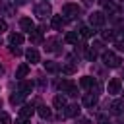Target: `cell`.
Wrapping results in <instances>:
<instances>
[{
    "label": "cell",
    "mask_w": 124,
    "mask_h": 124,
    "mask_svg": "<svg viewBox=\"0 0 124 124\" xmlns=\"http://www.w3.org/2000/svg\"><path fill=\"white\" fill-rule=\"evenodd\" d=\"M120 62H122V60H120L114 52H110V50L103 52V64H105V66H108V68H118Z\"/></svg>",
    "instance_id": "cell-1"
},
{
    "label": "cell",
    "mask_w": 124,
    "mask_h": 124,
    "mask_svg": "<svg viewBox=\"0 0 124 124\" xmlns=\"http://www.w3.org/2000/svg\"><path fill=\"white\" fill-rule=\"evenodd\" d=\"M78 14H79V6H78V4L68 2V4H64V6H62V16H66L68 19L78 17Z\"/></svg>",
    "instance_id": "cell-2"
},
{
    "label": "cell",
    "mask_w": 124,
    "mask_h": 124,
    "mask_svg": "<svg viewBox=\"0 0 124 124\" xmlns=\"http://www.w3.org/2000/svg\"><path fill=\"white\" fill-rule=\"evenodd\" d=\"M58 89H60L62 93H68V95H78V87H76L70 79H62V81L58 83Z\"/></svg>",
    "instance_id": "cell-3"
},
{
    "label": "cell",
    "mask_w": 124,
    "mask_h": 124,
    "mask_svg": "<svg viewBox=\"0 0 124 124\" xmlns=\"http://www.w3.org/2000/svg\"><path fill=\"white\" fill-rule=\"evenodd\" d=\"M50 14H52V10H50V6H48L46 2H43V4H39V6L35 8V16H37V17H41V19L50 17Z\"/></svg>",
    "instance_id": "cell-4"
},
{
    "label": "cell",
    "mask_w": 124,
    "mask_h": 124,
    "mask_svg": "<svg viewBox=\"0 0 124 124\" xmlns=\"http://www.w3.org/2000/svg\"><path fill=\"white\" fill-rule=\"evenodd\" d=\"M89 23H91V27H101V25H105V14H103V12H93V14L89 16Z\"/></svg>",
    "instance_id": "cell-5"
},
{
    "label": "cell",
    "mask_w": 124,
    "mask_h": 124,
    "mask_svg": "<svg viewBox=\"0 0 124 124\" xmlns=\"http://www.w3.org/2000/svg\"><path fill=\"white\" fill-rule=\"evenodd\" d=\"M107 89H108V93H110V95H116V93H120V89H122V81H120V78H112V79L108 81Z\"/></svg>",
    "instance_id": "cell-6"
},
{
    "label": "cell",
    "mask_w": 124,
    "mask_h": 124,
    "mask_svg": "<svg viewBox=\"0 0 124 124\" xmlns=\"http://www.w3.org/2000/svg\"><path fill=\"white\" fill-rule=\"evenodd\" d=\"M19 27H21V31H27V33H33L35 31V23H33L31 17H21L19 19Z\"/></svg>",
    "instance_id": "cell-7"
},
{
    "label": "cell",
    "mask_w": 124,
    "mask_h": 124,
    "mask_svg": "<svg viewBox=\"0 0 124 124\" xmlns=\"http://www.w3.org/2000/svg\"><path fill=\"white\" fill-rule=\"evenodd\" d=\"M25 58H27L31 64H37V62H41V56H39L37 48H27V50H25Z\"/></svg>",
    "instance_id": "cell-8"
},
{
    "label": "cell",
    "mask_w": 124,
    "mask_h": 124,
    "mask_svg": "<svg viewBox=\"0 0 124 124\" xmlns=\"http://www.w3.org/2000/svg\"><path fill=\"white\" fill-rule=\"evenodd\" d=\"M33 112H35V108H33V105H23L21 108H19V118H31L33 116Z\"/></svg>",
    "instance_id": "cell-9"
},
{
    "label": "cell",
    "mask_w": 124,
    "mask_h": 124,
    "mask_svg": "<svg viewBox=\"0 0 124 124\" xmlns=\"http://www.w3.org/2000/svg\"><path fill=\"white\" fill-rule=\"evenodd\" d=\"M52 107L58 108V110L66 108V97H64V95H56V97L52 99Z\"/></svg>",
    "instance_id": "cell-10"
},
{
    "label": "cell",
    "mask_w": 124,
    "mask_h": 124,
    "mask_svg": "<svg viewBox=\"0 0 124 124\" xmlns=\"http://www.w3.org/2000/svg\"><path fill=\"white\" fill-rule=\"evenodd\" d=\"M50 23H52L54 29H62V25L66 23V17H62V16H50Z\"/></svg>",
    "instance_id": "cell-11"
},
{
    "label": "cell",
    "mask_w": 124,
    "mask_h": 124,
    "mask_svg": "<svg viewBox=\"0 0 124 124\" xmlns=\"http://www.w3.org/2000/svg\"><path fill=\"white\" fill-rule=\"evenodd\" d=\"M83 105H85L87 108H93V107L97 105V95H93V93H87V95L83 97Z\"/></svg>",
    "instance_id": "cell-12"
},
{
    "label": "cell",
    "mask_w": 124,
    "mask_h": 124,
    "mask_svg": "<svg viewBox=\"0 0 124 124\" xmlns=\"http://www.w3.org/2000/svg\"><path fill=\"white\" fill-rule=\"evenodd\" d=\"M79 105H70V107H66V110H64V116H79Z\"/></svg>",
    "instance_id": "cell-13"
},
{
    "label": "cell",
    "mask_w": 124,
    "mask_h": 124,
    "mask_svg": "<svg viewBox=\"0 0 124 124\" xmlns=\"http://www.w3.org/2000/svg\"><path fill=\"white\" fill-rule=\"evenodd\" d=\"M78 39H79V33L78 31H68L66 33V43L68 45H78Z\"/></svg>",
    "instance_id": "cell-14"
},
{
    "label": "cell",
    "mask_w": 124,
    "mask_h": 124,
    "mask_svg": "<svg viewBox=\"0 0 124 124\" xmlns=\"http://www.w3.org/2000/svg\"><path fill=\"white\" fill-rule=\"evenodd\" d=\"M27 74H29V64H19V68H17V72H16V78H17V79H23Z\"/></svg>",
    "instance_id": "cell-15"
},
{
    "label": "cell",
    "mask_w": 124,
    "mask_h": 124,
    "mask_svg": "<svg viewBox=\"0 0 124 124\" xmlns=\"http://www.w3.org/2000/svg\"><path fill=\"white\" fill-rule=\"evenodd\" d=\"M23 41H25V37H23L21 33H12V35H10V43H12L14 46H17V45H21Z\"/></svg>",
    "instance_id": "cell-16"
},
{
    "label": "cell",
    "mask_w": 124,
    "mask_h": 124,
    "mask_svg": "<svg viewBox=\"0 0 124 124\" xmlns=\"http://www.w3.org/2000/svg\"><path fill=\"white\" fill-rule=\"evenodd\" d=\"M33 91V83L31 81H21L19 83V93L21 95H27V93H31Z\"/></svg>",
    "instance_id": "cell-17"
},
{
    "label": "cell",
    "mask_w": 124,
    "mask_h": 124,
    "mask_svg": "<svg viewBox=\"0 0 124 124\" xmlns=\"http://www.w3.org/2000/svg\"><path fill=\"white\" fill-rule=\"evenodd\" d=\"M45 70H46V72L56 74V72H60V66H58L56 62H52V60H46V62H45Z\"/></svg>",
    "instance_id": "cell-18"
},
{
    "label": "cell",
    "mask_w": 124,
    "mask_h": 124,
    "mask_svg": "<svg viewBox=\"0 0 124 124\" xmlns=\"http://www.w3.org/2000/svg\"><path fill=\"white\" fill-rule=\"evenodd\" d=\"M76 70H78V66H76L74 62H68V64H64V66H62V72H64L66 76H72V74H76Z\"/></svg>",
    "instance_id": "cell-19"
},
{
    "label": "cell",
    "mask_w": 124,
    "mask_h": 124,
    "mask_svg": "<svg viewBox=\"0 0 124 124\" xmlns=\"http://www.w3.org/2000/svg\"><path fill=\"white\" fill-rule=\"evenodd\" d=\"M37 112H39V116H41V118H50V114H52V110H50L46 105H41V107L37 108Z\"/></svg>",
    "instance_id": "cell-20"
},
{
    "label": "cell",
    "mask_w": 124,
    "mask_h": 124,
    "mask_svg": "<svg viewBox=\"0 0 124 124\" xmlns=\"http://www.w3.org/2000/svg\"><path fill=\"white\" fill-rule=\"evenodd\" d=\"M110 110H112L114 114H120V112L124 110V101H112V105H110Z\"/></svg>",
    "instance_id": "cell-21"
},
{
    "label": "cell",
    "mask_w": 124,
    "mask_h": 124,
    "mask_svg": "<svg viewBox=\"0 0 124 124\" xmlns=\"http://www.w3.org/2000/svg\"><path fill=\"white\" fill-rule=\"evenodd\" d=\"M93 33H95V31H93V27H81V29H79V35H81V37H85V39L93 37Z\"/></svg>",
    "instance_id": "cell-22"
},
{
    "label": "cell",
    "mask_w": 124,
    "mask_h": 124,
    "mask_svg": "<svg viewBox=\"0 0 124 124\" xmlns=\"http://www.w3.org/2000/svg\"><path fill=\"white\" fill-rule=\"evenodd\" d=\"M89 89H91V93H93V95H99V93L103 91V85H101V81H97V79H95V81H93V85H91Z\"/></svg>",
    "instance_id": "cell-23"
},
{
    "label": "cell",
    "mask_w": 124,
    "mask_h": 124,
    "mask_svg": "<svg viewBox=\"0 0 124 124\" xmlns=\"http://www.w3.org/2000/svg\"><path fill=\"white\" fill-rule=\"evenodd\" d=\"M23 97H25V95H21V93H19V95L14 93V95L10 97V103H12V105H21V103H23Z\"/></svg>",
    "instance_id": "cell-24"
},
{
    "label": "cell",
    "mask_w": 124,
    "mask_h": 124,
    "mask_svg": "<svg viewBox=\"0 0 124 124\" xmlns=\"http://www.w3.org/2000/svg\"><path fill=\"white\" fill-rule=\"evenodd\" d=\"M29 39H31V43H41V41H43V33H41V31H33Z\"/></svg>",
    "instance_id": "cell-25"
},
{
    "label": "cell",
    "mask_w": 124,
    "mask_h": 124,
    "mask_svg": "<svg viewBox=\"0 0 124 124\" xmlns=\"http://www.w3.org/2000/svg\"><path fill=\"white\" fill-rule=\"evenodd\" d=\"M93 81H95V79H93V78H89V76H85V78H81V79H79L81 87H91V85H93Z\"/></svg>",
    "instance_id": "cell-26"
},
{
    "label": "cell",
    "mask_w": 124,
    "mask_h": 124,
    "mask_svg": "<svg viewBox=\"0 0 124 124\" xmlns=\"http://www.w3.org/2000/svg\"><path fill=\"white\" fill-rule=\"evenodd\" d=\"M85 58H87L89 62H93V60L97 58V52H95L93 48H85Z\"/></svg>",
    "instance_id": "cell-27"
},
{
    "label": "cell",
    "mask_w": 124,
    "mask_h": 124,
    "mask_svg": "<svg viewBox=\"0 0 124 124\" xmlns=\"http://www.w3.org/2000/svg\"><path fill=\"white\" fill-rule=\"evenodd\" d=\"M0 124H12V118L8 112H0Z\"/></svg>",
    "instance_id": "cell-28"
},
{
    "label": "cell",
    "mask_w": 124,
    "mask_h": 124,
    "mask_svg": "<svg viewBox=\"0 0 124 124\" xmlns=\"http://www.w3.org/2000/svg\"><path fill=\"white\" fill-rule=\"evenodd\" d=\"M105 12H108V14H114V12H116V6H114L112 2H105Z\"/></svg>",
    "instance_id": "cell-29"
},
{
    "label": "cell",
    "mask_w": 124,
    "mask_h": 124,
    "mask_svg": "<svg viewBox=\"0 0 124 124\" xmlns=\"http://www.w3.org/2000/svg\"><path fill=\"white\" fill-rule=\"evenodd\" d=\"M54 45H56V39H50V41L46 43V46H45V48H46V50H56V46H54Z\"/></svg>",
    "instance_id": "cell-30"
},
{
    "label": "cell",
    "mask_w": 124,
    "mask_h": 124,
    "mask_svg": "<svg viewBox=\"0 0 124 124\" xmlns=\"http://www.w3.org/2000/svg\"><path fill=\"white\" fill-rule=\"evenodd\" d=\"M101 35H103V39H105V41H108V39H112V37H114V33H112V31H108V29H107V31H103Z\"/></svg>",
    "instance_id": "cell-31"
},
{
    "label": "cell",
    "mask_w": 124,
    "mask_h": 124,
    "mask_svg": "<svg viewBox=\"0 0 124 124\" xmlns=\"http://www.w3.org/2000/svg\"><path fill=\"white\" fill-rule=\"evenodd\" d=\"M10 52H12L14 56H19V54H21V48H19V46H14V45H12V46H10Z\"/></svg>",
    "instance_id": "cell-32"
},
{
    "label": "cell",
    "mask_w": 124,
    "mask_h": 124,
    "mask_svg": "<svg viewBox=\"0 0 124 124\" xmlns=\"http://www.w3.org/2000/svg\"><path fill=\"white\" fill-rule=\"evenodd\" d=\"M114 46H116V50H120V52H124V41H118V43H116Z\"/></svg>",
    "instance_id": "cell-33"
},
{
    "label": "cell",
    "mask_w": 124,
    "mask_h": 124,
    "mask_svg": "<svg viewBox=\"0 0 124 124\" xmlns=\"http://www.w3.org/2000/svg\"><path fill=\"white\" fill-rule=\"evenodd\" d=\"M6 29H8V25H6V21H2V19H0V33H4Z\"/></svg>",
    "instance_id": "cell-34"
},
{
    "label": "cell",
    "mask_w": 124,
    "mask_h": 124,
    "mask_svg": "<svg viewBox=\"0 0 124 124\" xmlns=\"http://www.w3.org/2000/svg\"><path fill=\"white\" fill-rule=\"evenodd\" d=\"M14 124H27V120H25V118H16Z\"/></svg>",
    "instance_id": "cell-35"
},
{
    "label": "cell",
    "mask_w": 124,
    "mask_h": 124,
    "mask_svg": "<svg viewBox=\"0 0 124 124\" xmlns=\"http://www.w3.org/2000/svg\"><path fill=\"white\" fill-rule=\"evenodd\" d=\"M79 124H91V122H89L87 118H79Z\"/></svg>",
    "instance_id": "cell-36"
},
{
    "label": "cell",
    "mask_w": 124,
    "mask_h": 124,
    "mask_svg": "<svg viewBox=\"0 0 124 124\" xmlns=\"http://www.w3.org/2000/svg\"><path fill=\"white\" fill-rule=\"evenodd\" d=\"M17 4H27V0H16Z\"/></svg>",
    "instance_id": "cell-37"
},
{
    "label": "cell",
    "mask_w": 124,
    "mask_h": 124,
    "mask_svg": "<svg viewBox=\"0 0 124 124\" xmlns=\"http://www.w3.org/2000/svg\"><path fill=\"white\" fill-rule=\"evenodd\" d=\"M120 37H122V39H124V29H122V31H120Z\"/></svg>",
    "instance_id": "cell-38"
},
{
    "label": "cell",
    "mask_w": 124,
    "mask_h": 124,
    "mask_svg": "<svg viewBox=\"0 0 124 124\" xmlns=\"http://www.w3.org/2000/svg\"><path fill=\"white\" fill-rule=\"evenodd\" d=\"M2 74H4V68H2V66H0V76H2Z\"/></svg>",
    "instance_id": "cell-39"
},
{
    "label": "cell",
    "mask_w": 124,
    "mask_h": 124,
    "mask_svg": "<svg viewBox=\"0 0 124 124\" xmlns=\"http://www.w3.org/2000/svg\"><path fill=\"white\" fill-rule=\"evenodd\" d=\"M101 124H108V122H107V120H101Z\"/></svg>",
    "instance_id": "cell-40"
},
{
    "label": "cell",
    "mask_w": 124,
    "mask_h": 124,
    "mask_svg": "<svg viewBox=\"0 0 124 124\" xmlns=\"http://www.w3.org/2000/svg\"><path fill=\"white\" fill-rule=\"evenodd\" d=\"M122 78H124V76H122Z\"/></svg>",
    "instance_id": "cell-41"
}]
</instances>
